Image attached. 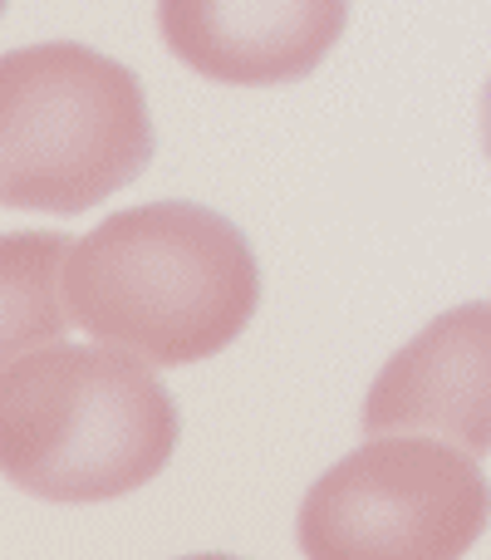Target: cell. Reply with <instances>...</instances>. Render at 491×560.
<instances>
[{
	"mask_svg": "<svg viewBox=\"0 0 491 560\" xmlns=\"http://www.w3.org/2000/svg\"><path fill=\"white\" fill-rule=\"evenodd\" d=\"M157 128L138 74L74 39L0 59V187L15 212L79 217L138 183Z\"/></svg>",
	"mask_w": 491,
	"mask_h": 560,
	"instance_id": "obj_3",
	"label": "cell"
},
{
	"mask_svg": "<svg viewBox=\"0 0 491 560\" xmlns=\"http://www.w3.org/2000/svg\"><path fill=\"white\" fill-rule=\"evenodd\" d=\"M260 305V261L232 217L202 202H143L98 222L65 261V310L98 345L153 369L222 354Z\"/></svg>",
	"mask_w": 491,
	"mask_h": 560,
	"instance_id": "obj_1",
	"label": "cell"
},
{
	"mask_svg": "<svg viewBox=\"0 0 491 560\" xmlns=\"http://www.w3.org/2000/svg\"><path fill=\"white\" fill-rule=\"evenodd\" d=\"M477 114H482V148H487V163H491V79L482 89V104H477Z\"/></svg>",
	"mask_w": 491,
	"mask_h": 560,
	"instance_id": "obj_8",
	"label": "cell"
},
{
	"mask_svg": "<svg viewBox=\"0 0 491 560\" xmlns=\"http://www.w3.org/2000/svg\"><path fill=\"white\" fill-rule=\"evenodd\" d=\"M65 236H5V359L45 345L69 325Z\"/></svg>",
	"mask_w": 491,
	"mask_h": 560,
	"instance_id": "obj_7",
	"label": "cell"
},
{
	"mask_svg": "<svg viewBox=\"0 0 491 560\" xmlns=\"http://www.w3.org/2000/svg\"><path fill=\"white\" fill-rule=\"evenodd\" d=\"M491 522L477 453L433 433H384L305 492L295 546L309 560H457Z\"/></svg>",
	"mask_w": 491,
	"mask_h": 560,
	"instance_id": "obj_4",
	"label": "cell"
},
{
	"mask_svg": "<svg viewBox=\"0 0 491 560\" xmlns=\"http://www.w3.org/2000/svg\"><path fill=\"white\" fill-rule=\"evenodd\" d=\"M163 45L236 89L300 84L349 30V0H157Z\"/></svg>",
	"mask_w": 491,
	"mask_h": 560,
	"instance_id": "obj_6",
	"label": "cell"
},
{
	"mask_svg": "<svg viewBox=\"0 0 491 560\" xmlns=\"http://www.w3.org/2000/svg\"><path fill=\"white\" fill-rule=\"evenodd\" d=\"M0 423L10 487L69 506L148 487L183 438L153 364L114 345H45L5 359Z\"/></svg>",
	"mask_w": 491,
	"mask_h": 560,
	"instance_id": "obj_2",
	"label": "cell"
},
{
	"mask_svg": "<svg viewBox=\"0 0 491 560\" xmlns=\"http://www.w3.org/2000/svg\"><path fill=\"white\" fill-rule=\"evenodd\" d=\"M364 438L433 433L467 453H491V300L428 319L369 384Z\"/></svg>",
	"mask_w": 491,
	"mask_h": 560,
	"instance_id": "obj_5",
	"label": "cell"
}]
</instances>
